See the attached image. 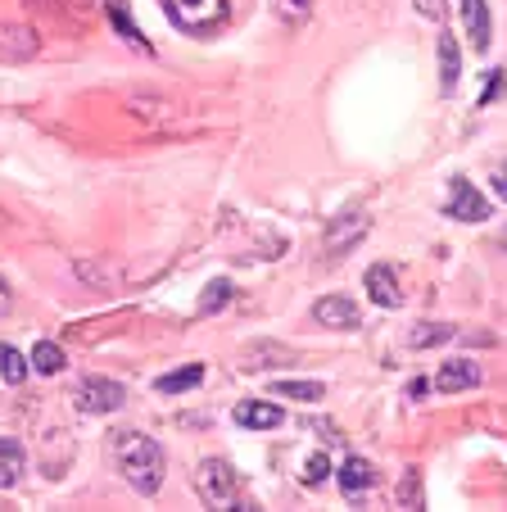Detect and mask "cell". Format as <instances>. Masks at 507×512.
Masks as SVG:
<instances>
[{"label":"cell","mask_w":507,"mask_h":512,"mask_svg":"<svg viewBox=\"0 0 507 512\" xmlns=\"http://www.w3.org/2000/svg\"><path fill=\"white\" fill-rule=\"evenodd\" d=\"M109 454H114V467L123 472V481L132 485L136 494H159L163 467H168L159 440H150V435H141V431H114Z\"/></svg>","instance_id":"1"},{"label":"cell","mask_w":507,"mask_h":512,"mask_svg":"<svg viewBox=\"0 0 507 512\" xmlns=\"http://www.w3.org/2000/svg\"><path fill=\"white\" fill-rule=\"evenodd\" d=\"M195 494H200L204 508H227V512L245 508L236 472H231L227 463H218V458H204V463L195 467Z\"/></svg>","instance_id":"2"},{"label":"cell","mask_w":507,"mask_h":512,"mask_svg":"<svg viewBox=\"0 0 507 512\" xmlns=\"http://www.w3.org/2000/svg\"><path fill=\"white\" fill-rule=\"evenodd\" d=\"M163 10L191 37H209L227 23V0H163Z\"/></svg>","instance_id":"3"},{"label":"cell","mask_w":507,"mask_h":512,"mask_svg":"<svg viewBox=\"0 0 507 512\" xmlns=\"http://www.w3.org/2000/svg\"><path fill=\"white\" fill-rule=\"evenodd\" d=\"M372 232V218H367L363 209H345V213H335L331 223H326L322 232V250L331 254V259H345L354 245H363V236Z\"/></svg>","instance_id":"4"},{"label":"cell","mask_w":507,"mask_h":512,"mask_svg":"<svg viewBox=\"0 0 507 512\" xmlns=\"http://www.w3.org/2000/svg\"><path fill=\"white\" fill-rule=\"evenodd\" d=\"M123 399H127V390L109 377H82L73 390V404L82 408V413H118Z\"/></svg>","instance_id":"5"},{"label":"cell","mask_w":507,"mask_h":512,"mask_svg":"<svg viewBox=\"0 0 507 512\" xmlns=\"http://www.w3.org/2000/svg\"><path fill=\"white\" fill-rule=\"evenodd\" d=\"M444 218H458V223H485V218H489V200L467 182V177H453V182H449V204H444Z\"/></svg>","instance_id":"6"},{"label":"cell","mask_w":507,"mask_h":512,"mask_svg":"<svg viewBox=\"0 0 507 512\" xmlns=\"http://www.w3.org/2000/svg\"><path fill=\"white\" fill-rule=\"evenodd\" d=\"M313 322H322V327H331V331H354L358 327V304L345 300V295H326V300L313 304Z\"/></svg>","instance_id":"7"},{"label":"cell","mask_w":507,"mask_h":512,"mask_svg":"<svg viewBox=\"0 0 507 512\" xmlns=\"http://www.w3.org/2000/svg\"><path fill=\"white\" fill-rule=\"evenodd\" d=\"M363 290H367V300H372V304H381V309H399V304H403L399 277H394V272L385 268V263H376V268H367Z\"/></svg>","instance_id":"8"},{"label":"cell","mask_w":507,"mask_h":512,"mask_svg":"<svg viewBox=\"0 0 507 512\" xmlns=\"http://www.w3.org/2000/svg\"><path fill=\"white\" fill-rule=\"evenodd\" d=\"M231 417H236V426H245V431H272V426L286 422V413H281L277 404H263V399H240V404L231 408Z\"/></svg>","instance_id":"9"},{"label":"cell","mask_w":507,"mask_h":512,"mask_svg":"<svg viewBox=\"0 0 507 512\" xmlns=\"http://www.w3.org/2000/svg\"><path fill=\"white\" fill-rule=\"evenodd\" d=\"M462 23H467V32H471V50L485 55V50L494 46V28H489V5L485 0H462Z\"/></svg>","instance_id":"10"},{"label":"cell","mask_w":507,"mask_h":512,"mask_svg":"<svg viewBox=\"0 0 507 512\" xmlns=\"http://www.w3.org/2000/svg\"><path fill=\"white\" fill-rule=\"evenodd\" d=\"M480 381V368L471 358H449L440 372H435V390L440 395H453V390H471Z\"/></svg>","instance_id":"11"},{"label":"cell","mask_w":507,"mask_h":512,"mask_svg":"<svg viewBox=\"0 0 507 512\" xmlns=\"http://www.w3.org/2000/svg\"><path fill=\"white\" fill-rule=\"evenodd\" d=\"M458 78H462L458 41H453V32H440V91H444V96H453V91H458Z\"/></svg>","instance_id":"12"},{"label":"cell","mask_w":507,"mask_h":512,"mask_svg":"<svg viewBox=\"0 0 507 512\" xmlns=\"http://www.w3.org/2000/svg\"><path fill=\"white\" fill-rule=\"evenodd\" d=\"M372 485H376L372 463H363V458H349V463L340 467V490H345V499H363Z\"/></svg>","instance_id":"13"},{"label":"cell","mask_w":507,"mask_h":512,"mask_svg":"<svg viewBox=\"0 0 507 512\" xmlns=\"http://www.w3.org/2000/svg\"><path fill=\"white\" fill-rule=\"evenodd\" d=\"M23 476V445L19 440H0V490H14Z\"/></svg>","instance_id":"14"},{"label":"cell","mask_w":507,"mask_h":512,"mask_svg":"<svg viewBox=\"0 0 507 512\" xmlns=\"http://www.w3.org/2000/svg\"><path fill=\"white\" fill-rule=\"evenodd\" d=\"M28 363L41 372V377H59L68 358H64V349H59V345H50V340H37V349L28 354Z\"/></svg>","instance_id":"15"},{"label":"cell","mask_w":507,"mask_h":512,"mask_svg":"<svg viewBox=\"0 0 507 512\" xmlns=\"http://www.w3.org/2000/svg\"><path fill=\"white\" fill-rule=\"evenodd\" d=\"M204 381V368L200 363H191V368H182V372H163L154 386L163 390V395H182V390H195Z\"/></svg>","instance_id":"16"},{"label":"cell","mask_w":507,"mask_h":512,"mask_svg":"<svg viewBox=\"0 0 507 512\" xmlns=\"http://www.w3.org/2000/svg\"><path fill=\"white\" fill-rule=\"evenodd\" d=\"M444 340H453L449 322H417V327L408 331V345L412 349H431V345H444Z\"/></svg>","instance_id":"17"},{"label":"cell","mask_w":507,"mask_h":512,"mask_svg":"<svg viewBox=\"0 0 507 512\" xmlns=\"http://www.w3.org/2000/svg\"><path fill=\"white\" fill-rule=\"evenodd\" d=\"M28 368H32V363L19 354V349H14V345H0V377L10 381V386H23V381H28Z\"/></svg>","instance_id":"18"},{"label":"cell","mask_w":507,"mask_h":512,"mask_svg":"<svg viewBox=\"0 0 507 512\" xmlns=\"http://www.w3.org/2000/svg\"><path fill=\"white\" fill-rule=\"evenodd\" d=\"M272 390H277L281 399H299V404H317V399L326 395L322 381H277Z\"/></svg>","instance_id":"19"},{"label":"cell","mask_w":507,"mask_h":512,"mask_svg":"<svg viewBox=\"0 0 507 512\" xmlns=\"http://www.w3.org/2000/svg\"><path fill=\"white\" fill-rule=\"evenodd\" d=\"M272 10H277L281 23L299 28V23H308V14H313V0H272Z\"/></svg>","instance_id":"20"},{"label":"cell","mask_w":507,"mask_h":512,"mask_svg":"<svg viewBox=\"0 0 507 512\" xmlns=\"http://www.w3.org/2000/svg\"><path fill=\"white\" fill-rule=\"evenodd\" d=\"M231 304V281H209L200 295V313H218Z\"/></svg>","instance_id":"21"},{"label":"cell","mask_w":507,"mask_h":512,"mask_svg":"<svg viewBox=\"0 0 507 512\" xmlns=\"http://www.w3.org/2000/svg\"><path fill=\"white\" fill-rule=\"evenodd\" d=\"M109 14H114L118 32H123V37H127V41H132V46H136V50H150V46H145V37H141V32H136V28H132V19H127V14H123V5H118V0H109Z\"/></svg>","instance_id":"22"},{"label":"cell","mask_w":507,"mask_h":512,"mask_svg":"<svg viewBox=\"0 0 507 512\" xmlns=\"http://www.w3.org/2000/svg\"><path fill=\"white\" fill-rule=\"evenodd\" d=\"M399 503H403V508H421V476H417V472H408V476H403Z\"/></svg>","instance_id":"23"},{"label":"cell","mask_w":507,"mask_h":512,"mask_svg":"<svg viewBox=\"0 0 507 512\" xmlns=\"http://www.w3.org/2000/svg\"><path fill=\"white\" fill-rule=\"evenodd\" d=\"M326 472H331L326 454H313V458L304 463V485H322V481H326Z\"/></svg>","instance_id":"24"},{"label":"cell","mask_w":507,"mask_h":512,"mask_svg":"<svg viewBox=\"0 0 507 512\" xmlns=\"http://www.w3.org/2000/svg\"><path fill=\"white\" fill-rule=\"evenodd\" d=\"M417 10H421V14H426V19L444 23V0H417Z\"/></svg>","instance_id":"25"},{"label":"cell","mask_w":507,"mask_h":512,"mask_svg":"<svg viewBox=\"0 0 507 512\" xmlns=\"http://www.w3.org/2000/svg\"><path fill=\"white\" fill-rule=\"evenodd\" d=\"M14 309V295H10V286H5V277H0V318Z\"/></svg>","instance_id":"26"},{"label":"cell","mask_w":507,"mask_h":512,"mask_svg":"<svg viewBox=\"0 0 507 512\" xmlns=\"http://www.w3.org/2000/svg\"><path fill=\"white\" fill-rule=\"evenodd\" d=\"M498 91H503V73H494V82H489V87H485V96H480V105H489V100H494Z\"/></svg>","instance_id":"27"},{"label":"cell","mask_w":507,"mask_h":512,"mask_svg":"<svg viewBox=\"0 0 507 512\" xmlns=\"http://www.w3.org/2000/svg\"><path fill=\"white\" fill-rule=\"evenodd\" d=\"M494 186H498V195H503V204H507V164L494 173Z\"/></svg>","instance_id":"28"},{"label":"cell","mask_w":507,"mask_h":512,"mask_svg":"<svg viewBox=\"0 0 507 512\" xmlns=\"http://www.w3.org/2000/svg\"><path fill=\"white\" fill-rule=\"evenodd\" d=\"M503 245H507V241H503Z\"/></svg>","instance_id":"29"}]
</instances>
